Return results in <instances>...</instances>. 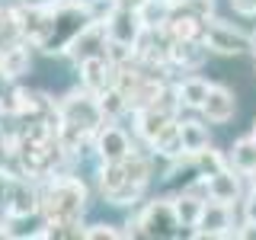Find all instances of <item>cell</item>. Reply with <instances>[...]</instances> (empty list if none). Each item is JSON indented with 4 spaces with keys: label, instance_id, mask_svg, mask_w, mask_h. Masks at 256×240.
Returning <instances> with one entry per match:
<instances>
[{
    "label": "cell",
    "instance_id": "cell-1",
    "mask_svg": "<svg viewBox=\"0 0 256 240\" xmlns=\"http://www.w3.org/2000/svg\"><path fill=\"white\" fill-rule=\"evenodd\" d=\"M86 182L80 176L52 173L42 189V218L45 221H80L86 212Z\"/></svg>",
    "mask_w": 256,
    "mask_h": 240
},
{
    "label": "cell",
    "instance_id": "cell-2",
    "mask_svg": "<svg viewBox=\"0 0 256 240\" xmlns=\"http://www.w3.org/2000/svg\"><path fill=\"white\" fill-rule=\"evenodd\" d=\"M182 230L173 198H154L128 221V237H176Z\"/></svg>",
    "mask_w": 256,
    "mask_h": 240
},
{
    "label": "cell",
    "instance_id": "cell-3",
    "mask_svg": "<svg viewBox=\"0 0 256 240\" xmlns=\"http://www.w3.org/2000/svg\"><path fill=\"white\" fill-rule=\"evenodd\" d=\"M58 125H70V128H80V132H93L106 122V116H102L100 109V96L93 90H86V86H80V90H70L64 100L58 102Z\"/></svg>",
    "mask_w": 256,
    "mask_h": 240
},
{
    "label": "cell",
    "instance_id": "cell-4",
    "mask_svg": "<svg viewBox=\"0 0 256 240\" xmlns=\"http://www.w3.org/2000/svg\"><path fill=\"white\" fill-rule=\"evenodd\" d=\"M202 45L208 48V52H214V54H228V58H234V54L250 52V36L240 32V29H234L230 22L208 16V20H205V32H202Z\"/></svg>",
    "mask_w": 256,
    "mask_h": 240
},
{
    "label": "cell",
    "instance_id": "cell-5",
    "mask_svg": "<svg viewBox=\"0 0 256 240\" xmlns=\"http://www.w3.org/2000/svg\"><path fill=\"white\" fill-rule=\"evenodd\" d=\"M93 150H96V160H100V164H122L134 148H132V138L125 134V128H118L112 122H102L93 134Z\"/></svg>",
    "mask_w": 256,
    "mask_h": 240
},
{
    "label": "cell",
    "instance_id": "cell-6",
    "mask_svg": "<svg viewBox=\"0 0 256 240\" xmlns=\"http://www.w3.org/2000/svg\"><path fill=\"white\" fill-rule=\"evenodd\" d=\"M102 26H106L109 42H122V45H134V48H138L144 29H148L141 22V13L134 10V6H116Z\"/></svg>",
    "mask_w": 256,
    "mask_h": 240
},
{
    "label": "cell",
    "instance_id": "cell-7",
    "mask_svg": "<svg viewBox=\"0 0 256 240\" xmlns=\"http://www.w3.org/2000/svg\"><path fill=\"white\" fill-rule=\"evenodd\" d=\"M6 218L10 221H22L32 218V214H42V192H38L36 182H29V176H20L13 186V196L6 202Z\"/></svg>",
    "mask_w": 256,
    "mask_h": 240
},
{
    "label": "cell",
    "instance_id": "cell-8",
    "mask_svg": "<svg viewBox=\"0 0 256 240\" xmlns=\"http://www.w3.org/2000/svg\"><path fill=\"white\" fill-rule=\"evenodd\" d=\"M192 234H196V237H234L230 205L208 198V202H205V212H202V218H198V224H196V230H192Z\"/></svg>",
    "mask_w": 256,
    "mask_h": 240
},
{
    "label": "cell",
    "instance_id": "cell-9",
    "mask_svg": "<svg viewBox=\"0 0 256 240\" xmlns=\"http://www.w3.org/2000/svg\"><path fill=\"white\" fill-rule=\"evenodd\" d=\"M77 70H80V86H86V90H93V93H102L116 84V64H112L106 54L80 61Z\"/></svg>",
    "mask_w": 256,
    "mask_h": 240
},
{
    "label": "cell",
    "instance_id": "cell-10",
    "mask_svg": "<svg viewBox=\"0 0 256 240\" xmlns=\"http://www.w3.org/2000/svg\"><path fill=\"white\" fill-rule=\"evenodd\" d=\"M166 36L173 42H202V32H205V20L198 13L186 10V6H176L166 20Z\"/></svg>",
    "mask_w": 256,
    "mask_h": 240
},
{
    "label": "cell",
    "instance_id": "cell-11",
    "mask_svg": "<svg viewBox=\"0 0 256 240\" xmlns=\"http://www.w3.org/2000/svg\"><path fill=\"white\" fill-rule=\"evenodd\" d=\"M240 176H244V173H237L234 166H224L221 173L202 176L208 198H214V202H224V205L240 202V192H244V189H240Z\"/></svg>",
    "mask_w": 256,
    "mask_h": 240
},
{
    "label": "cell",
    "instance_id": "cell-12",
    "mask_svg": "<svg viewBox=\"0 0 256 240\" xmlns=\"http://www.w3.org/2000/svg\"><path fill=\"white\" fill-rule=\"evenodd\" d=\"M106 45H109V36H106V26L102 22H90L80 36L74 38V45L68 48V54L74 58L77 64L86 61V58H96V54H106Z\"/></svg>",
    "mask_w": 256,
    "mask_h": 240
},
{
    "label": "cell",
    "instance_id": "cell-13",
    "mask_svg": "<svg viewBox=\"0 0 256 240\" xmlns=\"http://www.w3.org/2000/svg\"><path fill=\"white\" fill-rule=\"evenodd\" d=\"M237 112V96L228 90V86L221 84H212V90H208V100L202 102V116L208 118L212 125H224L230 122Z\"/></svg>",
    "mask_w": 256,
    "mask_h": 240
},
{
    "label": "cell",
    "instance_id": "cell-14",
    "mask_svg": "<svg viewBox=\"0 0 256 240\" xmlns=\"http://www.w3.org/2000/svg\"><path fill=\"white\" fill-rule=\"evenodd\" d=\"M29 68H32V54L26 38L0 48V74H4V80H20L22 74H29Z\"/></svg>",
    "mask_w": 256,
    "mask_h": 240
},
{
    "label": "cell",
    "instance_id": "cell-15",
    "mask_svg": "<svg viewBox=\"0 0 256 240\" xmlns=\"http://www.w3.org/2000/svg\"><path fill=\"white\" fill-rule=\"evenodd\" d=\"M205 202H208V198L202 196V192H196V189H182L180 196L173 198L176 218H180L182 228H196L198 218H202V212H205Z\"/></svg>",
    "mask_w": 256,
    "mask_h": 240
},
{
    "label": "cell",
    "instance_id": "cell-16",
    "mask_svg": "<svg viewBox=\"0 0 256 240\" xmlns=\"http://www.w3.org/2000/svg\"><path fill=\"white\" fill-rule=\"evenodd\" d=\"M170 118L173 116H166V112L157 109V106H138V109H134V132H138L141 141L150 144V141L157 138V132L170 122Z\"/></svg>",
    "mask_w": 256,
    "mask_h": 240
},
{
    "label": "cell",
    "instance_id": "cell-17",
    "mask_svg": "<svg viewBox=\"0 0 256 240\" xmlns=\"http://www.w3.org/2000/svg\"><path fill=\"white\" fill-rule=\"evenodd\" d=\"M208 48L202 42H170V52H166V61L176 64L182 70H196L198 64L205 61Z\"/></svg>",
    "mask_w": 256,
    "mask_h": 240
},
{
    "label": "cell",
    "instance_id": "cell-18",
    "mask_svg": "<svg viewBox=\"0 0 256 240\" xmlns=\"http://www.w3.org/2000/svg\"><path fill=\"white\" fill-rule=\"evenodd\" d=\"M208 90H212V84L205 77L192 74V77H182V84L176 86V100H180L182 109H202V102L208 100Z\"/></svg>",
    "mask_w": 256,
    "mask_h": 240
},
{
    "label": "cell",
    "instance_id": "cell-19",
    "mask_svg": "<svg viewBox=\"0 0 256 240\" xmlns=\"http://www.w3.org/2000/svg\"><path fill=\"white\" fill-rule=\"evenodd\" d=\"M150 148H154V154H157V157H166V160H173V157L186 154V150H182L180 122H176V118H170V122H166V125L157 132V138L150 141Z\"/></svg>",
    "mask_w": 256,
    "mask_h": 240
},
{
    "label": "cell",
    "instance_id": "cell-20",
    "mask_svg": "<svg viewBox=\"0 0 256 240\" xmlns=\"http://www.w3.org/2000/svg\"><path fill=\"white\" fill-rule=\"evenodd\" d=\"M228 164L234 166L237 173H244V176H253V173H256V138H253V134L230 144Z\"/></svg>",
    "mask_w": 256,
    "mask_h": 240
},
{
    "label": "cell",
    "instance_id": "cell-21",
    "mask_svg": "<svg viewBox=\"0 0 256 240\" xmlns=\"http://www.w3.org/2000/svg\"><path fill=\"white\" fill-rule=\"evenodd\" d=\"M180 134H182V150L186 154H198L202 148H208V128L198 118H182L180 122Z\"/></svg>",
    "mask_w": 256,
    "mask_h": 240
},
{
    "label": "cell",
    "instance_id": "cell-22",
    "mask_svg": "<svg viewBox=\"0 0 256 240\" xmlns=\"http://www.w3.org/2000/svg\"><path fill=\"white\" fill-rule=\"evenodd\" d=\"M100 96V109H102V116H106V122H112V118H118L122 112H128L132 106H128V96L118 90L116 84L109 86V90H102V93H96Z\"/></svg>",
    "mask_w": 256,
    "mask_h": 240
},
{
    "label": "cell",
    "instance_id": "cell-23",
    "mask_svg": "<svg viewBox=\"0 0 256 240\" xmlns=\"http://www.w3.org/2000/svg\"><path fill=\"white\" fill-rule=\"evenodd\" d=\"M192 157H196L198 176H212V173H221L224 166H230V164H228V157H224L221 150H214L212 144H208V148H202L198 154H192Z\"/></svg>",
    "mask_w": 256,
    "mask_h": 240
},
{
    "label": "cell",
    "instance_id": "cell-24",
    "mask_svg": "<svg viewBox=\"0 0 256 240\" xmlns=\"http://www.w3.org/2000/svg\"><path fill=\"white\" fill-rule=\"evenodd\" d=\"M141 192H144V186H138V182H122L118 189H112L109 196H106V202L116 205V208H125V205H134V202H138Z\"/></svg>",
    "mask_w": 256,
    "mask_h": 240
},
{
    "label": "cell",
    "instance_id": "cell-25",
    "mask_svg": "<svg viewBox=\"0 0 256 240\" xmlns=\"http://www.w3.org/2000/svg\"><path fill=\"white\" fill-rule=\"evenodd\" d=\"M84 237H86V240H116V237H128V234H125V230H118L116 224L100 221V224H86Z\"/></svg>",
    "mask_w": 256,
    "mask_h": 240
},
{
    "label": "cell",
    "instance_id": "cell-26",
    "mask_svg": "<svg viewBox=\"0 0 256 240\" xmlns=\"http://www.w3.org/2000/svg\"><path fill=\"white\" fill-rule=\"evenodd\" d=\"M244 221H253L256 224V186H253V192L244 198Z\"/></svg>",
    "mask_w": 256,
    "mask_h": 240
},
{
    "label": "cell",
    "instance_id": "cell-27",
    "mask_svg": "<svg viewBox=\"0 0 256 240\" xmlns=\"http://www.w3.org/2000/svg\"><path fill=\"white\" fill-rule=\"evenodd\" d=\"M230 6L240 16H256V0H230Z\"/></svg>",
    "mask_w": 256,
    "mask_h": 240
},
{
    "label": "cell",
    "instance_id": "cell-28",
    "mask_svg": "<svg viewBox=\"0 0 256 240\" xmlns=\"http://www.w3.org/2000/svg\"><path fill=\"white\" fill-rule=\"evenodd\" d=\"M20 6H29V10H45V6H54L58 0H16Z\"/></svg>",
    "mask_w": 256,
    "mask_h": 240
},
{
    "label": "cell",
    "instance_id": "cell-29",
    "mask_svg": "<svg viewBox=\"0 0 256 240\" xmlns=\"http://www.w3.org/2000/svg\"><path fill=\"white\" fill-rule=\"evenodd\" d=\"M141 4H144V0H118V6H134V10H138Z\"/></svg>",
    "mask_w": 256,
    "mask_h": 240
},
{
    "label": "cell",
    "instance_id": "cell-30",
    "mask_svg": "<svg viewBox=\"0 0 256 240\" xmlns=\"http://www.w3.org/2000/svg\"><path fill=\"white\" fill-rule=\"evenodd\" d=\"M250 52L256 54V32H253V36H250Z\"/></svg>",
    "mask_w": 256,
    "mask_h": 240
},
{
    "label": "cell",
    "instance_id": "cell-31",
    "mask_svg": "<svg viewBox=\"0 0 256 240\" xmlns=\"http://www.w3.org/2000/svg\"><path fill=\"white\" fill-rule=\"evenodd\" d=\"M253 138H256V118H253Z\"/></svg>",
    "mask_w": 256,
    "mask_h": 240
},
{
    "label": "cell",
    "instance_id": "cell-32",
    "mask_svg": "<svg viewBox=\"0 0 256 240\" xmlns=\"http://www.w3.org/2000/svg\"><path fill=\"white\" fill-rule=\"evenodd\" d=\"M253 186H256V173H253Z\"/></svg>",
    "mask_w": 256,
    "mask_h": 240
}]
</instances>
